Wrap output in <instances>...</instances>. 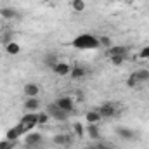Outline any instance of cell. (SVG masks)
Wrapping results in <instances>:
<instances>
[{
	"label": "cell",
	"mask_w": 149,
	"mask_h": 149,
	"mask_svg": "<svg viewBox=\"0 0 149 149\" xmlns=\"http://www.w3.org/2000/svg\"><path fill=\"white\" fill-rule=\"evenodd\" d=\"M101 45L99 38H95L90 33H81L73 40V47L78 50H95Z\"/></svg>",
	"instance_id": "1"
},
{
	"label": "cell",
	"mask_w": 149,
	"mask_h": 149,
	"mask_svg": "<svg viewBox=\"0 0 149 149\" xmlns=\"http://www.w3.org/2000/svg\"><path fill=\"white\" fill-rule=\"evenodd\" d=\"M21 128H23V132L26 134V132H30V130H33L35 127L38 125V114L37 113H26L21 120H19V123H17Z\"/></svg>",
	"instance_id": "2"
},
{
	"label": "cell",
	"mask_w": 149,
	"mask_h": 149,
	"mask_svg": "<svg viewBox=\"0 0 149 149\" xmlns=\"http://www.w3.org/2000/svg\"><path fill=\"white\" fill-rule=\"evenodd\" d=\"M47 114H49L50 118L57 120V121H66V120H68V116H70V113L64 111V109H61L56 102H52V104H49V106H47Z\"/></svg>",
	"instance_id": "3"
},
{
	"label": "cell",
	"mask_w": 149,
	"mask_h": 149,
	"mask_svg": "<svg viewBox=\"0 0 149 149\" xmlns=\"http://www.w3.org/2000/svg\"><path fill=\"white\" fill-rule=\"evenodd\" d=\"M97 111L101 114V118H113V116L118 113V106H116L114 102H104Z\"/></svg>",
	"instance_id": "4"
},
{
	"label": "cell",
	"mask_w": 149,
	"mask_h": 149,
	"mask_svg": "<svg viewBox=\"0 0 149 149\" xmlns=\"http://www.w3.org/2000/svg\"><path fill=\"white\" fill-rule=\"evenodd\" d=\"M56 104H57L61 109L68 111L70 114L74 111V101L71 97H59V99H56Z\"/></svg>",
	"instance_id": "5"
},
{
	"label": "cell",
	"mask_w": 149,
	"mask_h": 149,
	"mask_svg": "<svg viewBox=\"0 0 149 149\" xmlns=\"http://www.w3.org/2000/svg\"><path fill=\"white\" fill-rule=\"evenodd\" d=\"M23 134H24V132H23V128H21L19 125H16V127L9 128V130L5 132V141H12V142H17V141H19V137H21Z\"/></svg>",
	"instance_id": "6"
},
{
	"label": "cell",
	"mask_w": 149,
	"mask_h": 149,
	"mask_svg": "<svg viewBox=\"0 0 149 149\" xmlns=\"http://www.w3.org/2000/svg\"><path fill=\"white\" fill-rule=\"evenodd\" d=\"M42 141H43V135H42V134H37V132L28 134V135H26V139H24V142H26V146H28V148H35V146H38Z\"/></svg>",
	"instance_id": "7"
},
{
	"label": "cell",
	"mask_w": 149,
	"mask_h": 149,
	"mask_svg": "<svg viewBox=\"0 0 149 149\" xmlns=\"http://www.w3.org/2000/svg\"><path fill=\"white\" fill-rule=\"evenodd\" d=\"M87 135L92 139V141H101V132H99V127L97 123H88V127L85 128Z\"/></svg>",
	"instance_id": "8"
},
{
	"label": "cell",
	"mask_w": 149,
	"mask_h": 149,
	"mask_svg": "<svg viewBox=\"0 0 149 149\" xmlns=\"http://www.w3.org/2000/svg\"><path fill=\"white\" fill-rule=\"evenodd\" d=\"M52 71H54L56 74H59V76H66V74L71 73V66L66 64V63H61V61H59V63L52 68Z\"/></svg>",
	"instance_id": "9"
},
{
	"label": "cell",
	"mask_w": 149,
	"mask_h": 149,
	"mask_svg": "<svg viewBox=\"0 0 149 149\" xmlns=\"http://www.w3.org/2000/svg\"><path fill=\"white\" fill-rule=\"evenodd\" d=\"M71 137L70 135H64V134H59V135H54L52 137V142L56 144V146H70L71 144Z\"/></svg>",
	"instance_id": "10"
},
{
	"label": "cell",
	"mask_w": 149,
	"mask_h": 149,
	"mask_svg": "<svg viewBox=\"0 0 149 149\" xmlns=\"http://www.w3.org/2000/svg\"><path fill=\"white\" fill-rule=\"evenodd\" d=\"M0 17H3V19H16V17H19V12L10 9V7H0Z\"/></svg>",
	"instance_id": "11"
},
{
	"label": "cell",
	"mask_w": 149,
	"mask_h": 149,
	"mask_svg": "<svg viewBox=\"0 0 149 149\" xmlns=\"http://www.w3.org/2000/svg\"><path fill=\"white\" fill-rule=\"evenodd\" d=\"M116 134H118L121 139H125V141H132V139L135 137L134 130H130V128H127V127H118V128H116Z\"/></svg>",
	"instance_id": "12"
},
{
	"label": "cell",
	"mask_w": 149,
	"mask_h": 149,
	"mask_svg": "<svg viewBox=\"0 0 149 149\" xmlns=\"http://www.w3.org/2000/svg\"><path fill=\"white\" fill-rule=\"evenodd\" d=\"M40 108V101H38L37 97H28L26 99V102H24V109L30 113H35Z\"/></svg>",
	"instance_id": "13"
},
{
	"label": "cell",
	"mask_w": 149,
	"mask_h": 149,
	"mask_svg": "<svg viewBox=\"0 0 149 149\" xmlns=\"http://www.w3.org/2000/svg\"><path fill=\"white\" fill-rule=\"evenodd\" d=\"M127 54H128V49L125 45H113V47H109V57H113V56H125L127 57Z\"/></svg>",
	"instance_id": "14"
},
{
	"label": "cell",
	"mask_w": 149,
	"mask_h": 149,
	"mask_svg": "<svg viewBox=\"0 0 149 149\" xmlns=\"http://www.w3.org/2000/svg\"><path fill=\"white\" fill-rule=\"evenodd\" d=\"M38 92H40V87H38L37 83H26L24 85V94L28 97H37Z\"/></svg>",
	"instance_id": "15"
},
{
	"label": "cell",
	"mask_w": 149,
	"mask_h": 149,
	"mask_svg": "<svg viewBox=\"0 0 149 149\" xmlns=\"http://www.w3.org/2000/svg\"><path fill=\"white\" fill-rule=\"evenodd\" d=\"M132 74L137 80V83H142V81H148L149 80V70H137V71H134Z\"/></svg>",
	"instance_id": "16"
},
{
	"label": "cell",
	"mask_w": 149,
	"mask_h": 149,
	"mask_svg": "<svg viewBox=\"0 0 149 149\" xmlns=\"http://www.w3.org/2000/svg\"><path fill=\"white\" fill-rule=\"evenodd\" d=\"M3 47H5V52L10 54V56H17V54L21 52V47H19V43H16V42H9V43L3 45Z\"/></svg>",
	"instance_id": "17"
},
{
	"label": "cell",
	"mask_w": 149,
	"mask_h": 149,
	"mask_svg": "<svg viewBox=\"0 0 149 149\" xmlns=\"http://www.w3.org/2000/svg\"><path fill=\"white\" fill-rule=\"evenodd\" d=\"M85 74H87V70L81 68V66H74V68H71V78H74V80H80V78H83Z\"/></svg>",
	"instance_id": "18"
},
{
	"label": "cell",
	"mask_w": 149,
	"mask_h": 149,
	"mask_svg": "<svg viewBox=\"0 0 149 149\" xmlns=\"http://www.w3.org/2000/svg\"><path fill=\"white\" fill-rule=\"evenodd\" d=\"M85 118H87V121H88V123H99V121L102 120V118H101V114H99V111H88Z\"/></svg>",
	"instance_id": "19"
},
{
	"label": "cell",
	"mask_w": 149,
	"mask_h": 149,
	"mask_svg": "<svg viewBox=\"0 0 149 149\" xmlns=\"http://www.w3.org/2000/svg\"><path fill=\"white\" fill-rule=\"evenodd\" d=\"M71 5H73L74 12H83V10H85V2H83V0H73Z\"/></svg>",
	"instance_id": "20"
},
{
	"label": "cell",
	"mask_w": 149,
	"mask_h": 149,
	"mask_svg": "<svg viewBox=\"0 0 149 149\" xmlns=\"http://www.w3.org/2000/svg\"><path fill=\"white\" fill-rule=\"evenodd\" d=\"M73 130H74V134H76V137H83V135H85V128H83V125L78 123V121L73 125Z\"/></svg>",
	"instance_id": "21"
},
{
	"label": "cell",
	"mask_w": 149,
	"mask_h": 149,
	"mask_svg": "<svg viewBox=\"0 0 149 149\" xmlns=\"http://www.w3.org/2000/svg\"><path fill=\"white\" fill-rule=\"evenodd\" d=\"M10 37H12V33H10V31H2V33H0V42H2L3 45H7L9 42H12Z\"/></svg>",
	"instance_id": "22"
},
{
	"label": "cell",
	"mask_w": 149,
	"mask_h": 149,
	"mask_svg": "<svg viewBox=\"0 0 149 149\" xmlns=\"http://www.w3.org/2000/svg\"><path fill=\"white\" fill-rule=\"evenodd\" d=\"M49 120H50V116L47 114V111L45 113H38V125H45Z\"/></svg>",
	"instance_id": "23"
},
{
	"label": "cell",
	"mask_w": 149,
	"mask_h": 149,
	"mask_svg": "<svg viewBox=\"0 0 149 149\" xmlns=\"http://www.w3.org/2000/svg\"><path fill=\"white\" fill-rule=\"evenodd\" d=\"M43 61H45V64H47V66H50V68H54V66H56V64L59 63V61H57V59H56L54 56H47V57H45Z\"/></svg>",
	"instance_id": "24"
},
{
	"label": "cell",
	"mask_w": 149,
	"mask_h": 149,
	"mask_svg": "<svg viewBox=\"0 0 149 149\" xmlns=\"http://www.w3.org/2000/svg\"><path fill=\"white\" fill-rule=\"evenodd\" d=\"M123 61H125V56H113V57H111V63L114 64V66L123 64Z\"/></svg>",
	"instance_id": "25"
},
{
	"label": "cell",
	"mask_w": 149,
	"mask_h": 149,
	"mask_svg": "<svg viewBox=\"0 0 149 149\" xmlns=\"http://www.w3.org/2000/svg\"><path fill=\"white\" fill-rule=\"evenodd\" d=\"M127 85H128L130 88H134L135 85H139V83H137V80L134 78V74H130V76H128V80H127Z\"/></svg>",
	"instance_id": "26"
},
{
	"label": "cell",
	"mask_w": 149,
	"mask_h": 149,
	"mask_svg": "<svg viewBox=\"0 0 149 149\" xmlns=\"http://www.w3.org/2000/svg\"><path fill=\"white\" fill-rule=\"evenodd\" d=\"M139 57H141V59H149V47H144V49L139 52Z\"/></svg>",
	"instance_id": "27"
},
{
	"label": "cell",
	"mask_w": 149,
	"mask_h": 149,
	"mask_svg": "<svg viewBox=\"0 0 149 149\" xmlns=\"http://www.w3.org/2000/svg\"><path fill=\"white\" fill-rule=\"evenodd\" d=\"M88 149H109L108 144H102V142H99V144H94V146H90Z\"/></svg>",
	"instance_id": "28"
},
{
	"label": "cell",
	"mask_w": 149,
	"mask_h": 149,
	"mask_svg": "<svg viewBox=\"0 0 149 149\" xmlns=\"http://www.w3.org/2000/svg\"><path fill=\"white\" fill-rule=\"evenodd\" d=\"M99 42H101V45H106V47H111V42H109V38H108V37H102V38H99Z\"/></svg>",
	"instance_id": "29"
},
{
	"label": "cell",
	"mask_w": 149,
	"mask_h": 149,
	"mask_svg": "<svg viewBox=\"0 0 149 149\" xmlns=\"http://www.w3.org/2000/svg\"><path fill=\"white\" fill-rule=\"evenodd\" d=\"M109 149H113V148H109Z\"/></svg>",
	"instance_id": "30"
}]
</instances>
